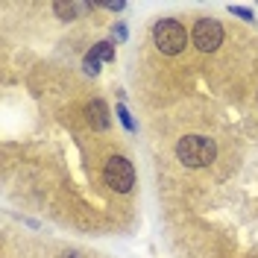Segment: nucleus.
Segmentation results:
<instances>
[{
    "label": "nucleus",
    "instance_id": "nucleus-1",
    "mask_svg": "<svg viewBox=\"0 0 258 258\" xmlns=\"http://www.w3.org/2000/svg\"><path fill=\"white\" fill-rule=\"evenodd\" d=\"M176 156H179V161L188 164V167H203V164L214 161L217 147H214V141L206 138V135H188V138H182L176 144Z\"/></svg>",
    "mask_w": 258,
    "mask_h": 258
},
{
    "label": "nucleus",
    "instance_id": "nucleus-2",
    "mask_svg": "<svg viewBox=\"0 0 258 258\" xmlns=\"http://www.w3.org/2000/svg\"><path fill=\"white\" fill-rule=\"evenodd\" d=\"M153 41H156V47L164 53V56H176V53H182L185 50V44H188V32H185V27L179 24V21H159L156 27H153Z\"/></svg>",
    "mask_w": 258,
    "mask_h": 258
},
{
    "label": "nucleus",
    "instance_id": "nucleus-3",
    "mask_svg": "<svg viewBox=\"0 0 258 258\" xmlns=\"http://www.w3.org/2000/svg\"><path fill=\"white\" fill-rule=\"evenodd\" d=\"M103 176H106V185L109 188H114V191H120V194H126L135 185V170H132V164L123 156H114V159L106 161Z\"/></svg>",
    "mask_w": 258,
    "mask_h": 258
},
{
    "label": "nucleus",
    "instance_id": "nucleus-4",
    "mask_svg": "<svg viewBox=\"0 0 258 258\" xmlns=\"http://www.w3.org/2000/svg\"><path fill=\"white\" fill-rule=\"evenodd\" d=\"M220 41H223V27H220L214 18H203V21H197V27H194V44L203 50V53L217 50L220 47Z\"/></svg>",
    "mask_w": 258,
    "mask_h": 258
},
{
    "label": "nucleus",
    "instance_id": "nucleus-5",
    "mask_svg": "<svg viewBox=\"0 0 258 258\" xmlns=\"http://www.w3.org/2000/svg\"><path fill=\"white\" fill-rule=\"evenodd\" d=\"M53 12H56L59 18H64V21H71V18L88 12V3H56V6H53Z\"/></svg>",
    "mask_w": 258,
    "mask_h": 258
},
{
    "label": "nucleus",
    "instance_id": "nucleus-6",
    "mask_svg": "<svg viewBox=\"0 0 258 258\" xmlns=\"http://www.w3.org/2000/svg\"><path fill=\"white\" fill-rule=\"evenodd\" d=\"M88 114L94 117V126H100V129L109 126V112H106V106H103L100 100H94V103L88 106Z\"/></svg>",
    "mask_w": 258,
    "mask_h": 258
},
{
    "label": "nucleus",
    "instance_id": "nucleus-7",
    "mask_svg": "<svg viewBox=\"0 0 258 258\" xmlns=\"http://www.w3.org/2000/svg\"><path fill=\"white\" fill-rule=\"evenodd\" d=\"M94 53H97L100 62H114V44L112 41H100V44L94 47Z\"/></svg>",
    "mask_w": 258,
    "mask_h": 258
},
{
    "label": "nucleus",
    "instance_id": "nucleus-8",
    "mask_svg": "<svg viewBox=\"0 0 258 258\" xmlns=\"http://www.w3.org/2000/svg\"><path fill=\"white\" fill-rule=\"evenodd\" d=\"M82 64H85V71H88L91 77H94L97 71H100V59H97V53H94V50H91V53L85 56V62H82Z\"/></svg>",
    "mask_w": 258,
    "mask_h": 258
},
{
    "label": "nucleus",
    "instance_id": "nucleus-9",
    "mask_svg": "<svg viewBox=\"0 0 258 258\" xmlns=\"http://www.w3.org/2000/svg\"><path fill=\"white\" fill-rule=\"evenodd\" d=\"M117 114H120V120H123V126L126 129H135V123H132V117H129V112L123 109V106H117Z\"/></svg>",
    "mask_w": 258,
    "mask_h": 258
},
{
    "label": "nucleus",
    "instance_id": "nucleus-10",
    "mask_svg": "<svg viewBox=\"0 0 258 258\" xmlns=\"http://www.w3.org/2000/svg\"><path fill=\"white\" fill-rule=\"evenodd\" d=\"M232 15L243 18V21H252V12H249V9H243V6H232Z\"/></svg>",
    "mask_w": 258,
    "mask_h": 258
}]
</instances>
